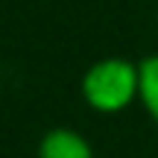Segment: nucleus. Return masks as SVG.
Listing matches in <instances>:
<instances>
[{
  "mask_svg": "<svg viewBox=\"0 0 158 158\" xmlns=\"http://www.w3.org/2000/svg\"><path fill=\"white\" fill-rule=\"evenodd\" d=\"M35 158H94V147L79 129L53 126L38 138Z\"/></svg>",
  "mask_w": 158,
  "mask_h": 158,
  "instance_id": "obj_2",
  "label": "nucleus"
},
{
  "mask_svg": "<svg viewBox=\"0 0 158 158\" xmlns=\"http://www.w3.org/2000/svg\"><path fill=\"white\" fill-rule=\"evenodd\" d=\"M138 73H141L138 102L143 106L147 117L158 126V53H149L138 62Z\"/></svg>",
  "mask_w": 158,
  "mask_h": 158,
  "instance_id": "obj_3",
  "label": "nucleus"
},
{
  "mask_svg": "<svg viewBox=\"0 0 158 158\" xmlns=\"http://www.w3.org/2000/svg\"><path fill=\"white\" fill-rule=\"evenodd\" d=\"M138 91H141V73H138V62L126 56H106L97 59L85 68L79 79V97L91 111L111 117V114H123L138 102Z\"/></svg>",
  "mask_w": 158,
  "mask_h": 158,
  "instance_id": "obj_1",
  "label": "nucleus"
},
{
  "mask_svg": "<svg viewBox=\"0 0 158 158\" xmlns=\"http://www.w3.org/2000/svg\"><path fill=\"white\" fill-rule=\"evenodd\" d=\"M155 21H158V12H155Z\"/></svg>",
  "mask_w": 158,
  "mask_h": 158,
  "instance_id": "obj_4",
  "label": "nucleus"
}]
</instances>
